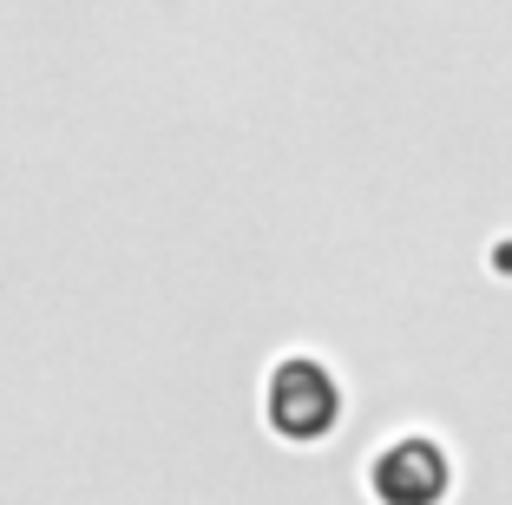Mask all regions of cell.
<instances>
[{"label":"cell","instance_id":"1","mask_svg":"<svg viewBox=\"0 0 512 505\" xmlns=\"http://www.w3.org/2000/svg\"><path fill=\"white\" fill-rule=\"evenodd\" d=\"M263 414H270L276 440L316 446V440H329L335 420H342V387H335V374L322 368V361H309V355L276 361L270 387H263Z\"/></svg>","mask_w":512,"mask_h":505},{"label":"cell","instance_id":"2","mask_svg":"<svg viewBox=\"0 0 512 505\" xmlns=\"http://www.w3.org/2000/svg\"><path fill=\"white\" fill-rule=\"evenodd\" d=\"M368 486H375L381 505H440L447 499V453L434 440H421V433L414 440H394L375 460Z\"/></svg>","mask_w":512,"mask_h":505}]
</instances>
